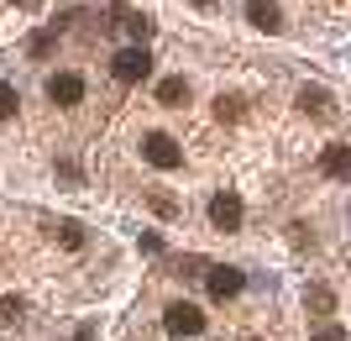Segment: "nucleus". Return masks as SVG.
<instances>
[{
	"instance_id": "1",
	"label": "nucleus",
	"mask_w": 351,
	"mask_h": 341,
	"mask_svg": "<svg viewBox=\"0 0 351 341\" xmlns=\"http://www.w3.org/2000/svg\"><path fill=\"white\" fill-rule=\"evenodd\" d=\"M162 331L178 336V341H189V336L205 331V315H199V305H189V299H173V305L162 310Z\"/></svg>"
},
{
	"instance_id": "2",
	"label": "nucleus",
	"mask_w": 351,
	"mask_h": 341,
	"mask_svg": "<svg viewBox=\"0 0 351 341\" xmlns=\"http://www.w3.org/2000/svg\"><path fill=\"white\" fill-rule=\"evenodd\" d=\"M110 74H116L121 84H142V79L152 74V53H147V47H121L116 58H110Z\"/></svg>"
},
{
	"instance_id": "3",
	"label": "nucleus",
	"mask_w": 351,
	"mask_h": 341,
	"mask_svg": "<svg viewBox=\"0 0 351 341\" xmlns=\"http://www.w3.org/2000/svg\"><path fill=\"white\" fill-rule=\"evenodd\" d=\"M142 158L152 168H184V148H178L168 132H147L142 137Z\"/></svg>"
},
{
	"instance_id": "4",
	"label": "nucleus",
	"mask_w": 351,
	"mask_h": 341,
	"mask_svg": "<svg viewBox=\"0 0 351 341\" xmlns=\"http://www.w3.org/2000/svg\"><path fill=\"white\" fill-rule=\"evenodd\" d=\"M241 283H247V279H241V268H205V289L220 299V305L241 294Z\"/></svg>"
},
{
	"instance_id": "5",
	"label": "nucleus",
	"mask_w": 351,
	"mask_h": 341,
	"mask_svg": "<svg viewBox=\"0 0 351 341\" xmlns=\"http://www.w3.org/2000/svg\"><path fill=\"white\" fill-rule=\"evenodd\" d=\"M210 226H215V231H236V226H241V200H236V194H215V200H210Z\"/></svg>"
},
{
	"instance_id": "6",
	"label": "nucleus",
	"mask_w": 351,
	"mask_h": 341,
	"mask_svg": "<svg viewBox=\"0 0 351 341\" xmlns=\"http://www.w3.org/2000/svg\"><path fill=\"white\" fill-rule=\"evenodd\" d=\"M47 100L53 105H79L84 100V79L79 74H53L47 79Z\"/></svg>"
},
{
	"instance_id": "7",
	"label": "nucleus",
	"mask_w": 351,
	"mask_h": 341,
	"mask_svg": "<svg viewBox=\"0 0 351 341\" xmlns=\"http://www.w3.org/2000/svg\"><path fill=\"white\" fill-rule=\"evenodd\" d=\"M247 21H252L257 32H278V27H283L278 0H247Z\"/></svg>"
},
{
	"instance_id": "8",
	"label": "nucleus",
	"mask_w": 351,
	"mask_h": 341,
	"mask_svg": "<svg viewBox=\"0 0 351 341\" xmlns=\"http://www.w3.org/2000/svg\"><path fill=\"white\" fill-rule=\"evenodd\" d=\"M320 168L330 178H351V148H346V142H330V148L320 152Z\"/></svg>"
},
{
	"instance_id": "9",
	"label": "nucleus",
	"mask_w": 351,
	"mask_h": 341,
	"mask_svg": "<svg viewBox=\"0 0 351 341\" xmlns=\"http://www.w3.org/2000/svg\"><path fill=\"white\" fill-rule=\"evenodd\" d=\"M121 32H126V37H136V43H147V37H152V16L121 11Z\"/></svg>"
},
{
	"instance_id": "10",
	"label": "nucleus",
	"mask_w": 351,
	"mask_h": 341,
	"mask_svg": "<svg viewBox=\"0 0 351 341\" xmlns=\"http://www.w3.org/2000/svg\"><path fill=\"white\" fill-rule=\"evenodd\" d=\"M158 100L162 105H189V84H184V79H162V84H158Z\"/></svg>"
},
{
	"instance_id": "11",
	"label": "nucleus",
	"mask_w": 351,
	"mask_h": 341,
	"mask_svg": "<svg viewBox=\"0 0 351 341\" xmlns=\"http://www.w3.org/2000/svg\"><path fill=\"white\" fill-rule=\"evenodd\" d=\"M215 116L220 121H241V116H247V100H241V95H220V100H215Z\"/></svg>"
},
{
	"instance_id": "12",
	"label": "nucleus",
	"mask_w": 351,
	"mask_h": 341,
	"mask_svg": "<svg viewBox=\"0 0 351 341\" xmlns=\"http://www.w3.org/2000/svg\"><path fill=\"white\" fill-rule=\"evenodd\" d=\"M299 110H315V116H325V110H330V95H325V89H304V95H299Z\"/></svg>"
},
{
	"instance_id": "13",
	"label": "nucleus",
	"mask_w": 351,
	"mask_h": 341,
	"mask_svg": "<svg viewBox=\"0 0 351 341\" xmlns=\"http://www.w3.org/2000/svg\"><path fill=\"white\" fill-rule=\"evenodd\" d=\"M58 242L79 252V247H84V226H73V221H58Z\"/></svg>"
},
{
	"instance_id": "14",
	"label": "nucleus",
	"mask_w": 351,
	"mask_h": 341,
	"mask_svg": "<svg viewBox=\"0 0 351 341\" xmlns=\"http://www.w3.org/2000/svg\"><path fill=\"white\" fill-rule=\"evenodd\" d=\"M309 310H315V315H330V310H336V294H330V289H309Z\"/></svg>"
},
{
	"instance_id": "15",
	"label": "nucleus",
	"mask_w": 351,
	"mask_h": 341,
	"mask_svg": "<svg viewBox=\"0 0 351 341\" xmlns=\"http://www.w3.org/2000/svg\"><path fill=\"white\" fill-rule=\"evenodd\" d=\"M16 105H21V100H16V89H11V84H0V121H11V116H16Z\"/></svg>"
},
{
	"instance_id": "16",
	"label": "nucleus",
	"mask_w": 351,
	"mask_h": 341,
	"mask_svg": "<svg viewBox=\"0 0 351 341\" xmlns=\"http://www.w3.org/2000/svg\"><path fill=\"white\" fill-rule=\"evenodd\" d=\"M47 47H53V32H37L32 37V58H47Z\"/></svg>"
},
{
	"instance_id": "17",
	"label": "nucleus",
	"mask_w": 351,
	"mask_h": 341,
	"mask_svg": "<svg viewBox=\"0 0 351 341\" xmlns=\"http://www.w3.org/2000/svg\"><path fill=\"white\" fill-rule=\"evenodd\" d=\"M27 310V305H21V299H0V315H5V320H16V315Z\"/></svg>"
},
{
	"instance_id": "18",
	"label": "nucleus",
	"mask_w": 351,
	"mask_h": 341,
	"mask_svg": "<svg viewBox=\"0 0 351 341\" xmlns=\"http://www.w3.org/2000/svg\"><path fill=\"white\" fill-rule=\"evenodd\" d=\"M315 341H351V336H346V331H341V326H325V331H320V336H315Z\"/></svg>"
},
{
	"instance_id": "19",
	"label": "nucleus",
	"mask_w": 351,
	"mask_h": 341,
	"mask_svg": "<svg viewBox=\"0 0 351 341\" xmlns=\"http://www.w3.org/2000/svg\"><path fill=\"white\" fill-rule=\"evenodd\" d=\"M189 5H199V11H210V5H215V0H189Z\"/></svg>"
},
{
	"instance_id": "20",
	"label": "nucleus",
	"mask_w": 351,
	"mask_h": 341,
	"mask_svg": "<svg viewBox=\"0 0 351 341\" xmlns=\"http://www.w3.org/2000/svg\"><path fill=\"white\" fill-rule=\"evenodd\" d=\"M16 5H37V0H16Z\"/></svg>"
}]
</instances>
